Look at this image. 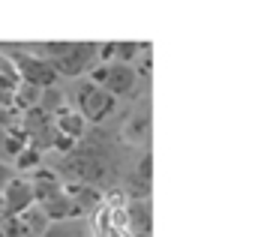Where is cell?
Wrapping results in <instances>:
<instances>
[{"label":"cell","mask_w":255,"mask_h":237,"mask_svg":"<svg viewBox=\"0 0 255 237\" xmlns=\"http://www.w3.org/2000/svg\"><path fill=\"white\" fill-rule=\"evenodd\" d=\"M84 129H87V120H84L75 108H57V132L60 135L78 141L84 135Z\"/></svg>","instance_id":"obj_8"},{"label":"cell","mask_w":255,"mask_h":237,"mask_svg":"<svg viewBox=\"0 0 255 237\" xmlns=\"http://www.w3.org/2000/svg\"><path fill=\"white\" fill-rule=\"evenodd\" d=\"M30 204H36V201H33V189L27 180L12 177L3 186V192H0V210H3V216H21Z\"/></svg>","instance_id":"obj_5"},{"label":"cell","mask_w":255,"mask_h":237,"mask_svg":"<svg viewBox=\"0 0 255 237\" xmlns=\"http://www.w3.org/2000/svg\"><path fill=\"white\" fill-rule=\"evenodd\" d=\"M3 138H6V135H3V132H0V156H3Z\"/></svg>","instance_id":"obj_17"},{"label":"cell","mask_w":255,"mask_h":237,"mask_svg":"<svg viewBox=\"0 0 255 237\" xmlns=\"http://www.w3.org/2000/svg\"><path fill=\"white\" fill-rule=\"evenodd\" d=\"M141 51H147L144 42H111V63H123L129 66Z\"/></svg>","instance_id":"obj_12"},{"label":"cell","mask_w":255,"mask_h":237,"mask_svg":"<svg viewBox=\"0 0 255 237\" xmlns=\"http://www.w3.org/2000/svg\"><path fill=\"white\" fill-rule=\"evenodd\" d=\"M96 54H99V45L96 42H72V48L60 60H51V69H54V75L75 78V75H81V72L90 69V63L96 60Z\"/></svg>","instance_id":"obj_4"},{"label":"cell","mask_w":255,"mask_h":237,"mask_svg":"<svg viewBox=\"0 0 255 237\" xmlns=\"http://www.w3.org/2000/svg\"><path fill=\"white\" fill-rule=\"evenodd\" d=\"M147 129H150V117L147 114H138L126 123V138L129 141H144L147 138Z\"/></svg>","instance_id":"obj_14"},{"label":"cell","mask_w":255,"mask_h":237,"mask_svg":"<svg viewBox=\"0 0 255 237\" xmlns=\"http://www.w3.org/2000/svg\"><path fill=\"white\" fill-rule=\"evenodd\" d=\"M75 102H78V114L84 120H102L105 114L114 111V96L93 81H81L75 87Z\"/></svg>","instance_id":"obj_1"},{"label":"cell","mask_w":255,"mask_h":237,"mask_svg":"<svg viewBox=\"0 0 255 237\" xmlns=\"http://www.w3.org/2000/svg\"><path fill=\"white\" fill-rule=\"evenodd\" d=\"M12 180V168L9 165H3V162H0V192H3V186Z\"/></svg>","instance_id":"obj_16"},{"label":"cell","mask_w":255,"mask_h":237,"mask_svg":"<svg viewBox=\"0 0 255 237\" xmlns=\"http://www.w3.org/2000/svg\"><path fill=\"white\" fill-rule=\"evenodd\" d=\"M126 219H129L135 234H147L150 231V204L144 198H132L126 207Z\"/></svg>","instance_id":"obj_10"},{"label":"cell","mask_w":255,"mask_h":237,"mask_svg":"<svg viewBox=\"0 0 255 237\" xmlns=\"http://www.w3.org/2000/svg\"><path fill=\"white\" fill-rule=\"evenodd\" d=\"M12 66H15V72H18V78H24V84H30V87H51L54 84V69H51V63L48 60H42V57H36V54H30V51H21V48H15L12 51Z\"/></svg>","instance_id":"obj_2"},{"label":"cell","mask_w":255,"mask_h":237,"mask_svg":"<svg viewBox=\"0 0 255 237\" xmlns=\"http://www.w3.org/2000/svg\"><path fill=\"white\" fill-rule=\"evenodd\" d=\"M63 192L75 201V207L81 210V216H84V213H90V210L99 204V198H102V195H99V189H96V186H87V183H72V186H69V189H63Z\"/></svg>","instance_id":"obj_9"},{"label":"cell","mask_w":255,"mask_h":237,"mask_svg":"<svg viewBox=\"0 0 255 237\" xmlns=\"http://www.w3.org/2000/svg\"><path fill=\"white\" fill-rule=\"evenodd\" d=\"M90 81L99 84L102 90H108L111 96H126V93H132L138 75H135L132 66H123V63H105V66H99V69L93 72Z\"/></svg>","instance_id":"obj_3"},{"label":"cell","mask_w":255,"mask_h":237,"mask_svg":"<svg viewBox=\"0 0 255 237\" xmlns=\"http://www.w3.org/2000/svg\"><path fill=\"white\" fill-rule=\"evenodd\" d=\"M42 237H84V222L81 219H66V222H48Z\"/></svg>","instance_id":"obj_13"},{"label":"cell","mask_w":255,"mask_h":237,"mask_svg":"<svg viewBox=\"0 0 255 237\" xmlns=\"http://www.w3.org/2000/svg\"><path fill=\"white\" fill-rule=\"evenodd\" d=\"M18 219H21V225H24V231H27L30 237H42V231L48 228V216H45V210H42L39 204H30Z\"/></svg>","instance_id":"obj_11"},{"label":"cell","mask_w":255,"mask_h":237,"mask_svg":"<svg viewBox=\"0 0 255 237\" xmlns=\"http://www.w3.org/2000/svg\"><path fill=\"white\" fill-rule=\"evenodd\" d=\"M42 210H45V216H48V222H66V219H81V210L75 207V201L66 195V192H60V195H54V198H48L45 204H39Z\"/></svg>","instance_id":"obj_6"},{"label":"cell","mask_w":255,"mask_h":237,"mask_svg":"<svg viewBox=\"0 0 255 237\" xmlns=\"http://www.w3.org/2000/svg\"><path fill=\"white\" fill-rule=\"evenodd\" d=\"M15 168H21V171L39 168V147H24V150L15 156Z\"/></svg>","instance_id":"obj_15"},{"label":"cell","mask_w":255,"mask_h":237,"mask_svg":"<svg viewBox=\"0 0 255 237\" xmlns=\"http://www.w3.org/2000/svg\"><path fill=\"white\" fill-rule=\"evenodd\" d=\"M30 189H33V201H36V204H45L48 198H54V195L63 192V183L57 180L54 171H42V168H36V180L30 183Z\"/></svg>","instance_id":"obj_7"}]
</instances>
